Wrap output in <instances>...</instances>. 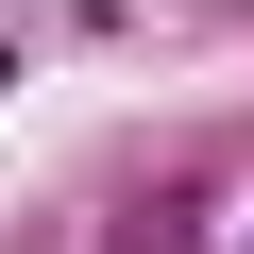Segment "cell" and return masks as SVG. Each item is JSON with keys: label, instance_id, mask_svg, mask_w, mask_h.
Masks as SVG:
<instances>
[{"label": "cell", "instance_id": "obj_1", "mask_svg": "<svg viewBox=\"0 0 254 254\" xmlns=\"http://www.w3.org/2000/svg\"><path fill=\"white\" fill-rule=\"evenodd\" d=\"M102 254H187V220H170V203H119V220H102Z\"/></svg>", "mask_w": 254, "mask_h": 254}, {"label": "cell", "instance_id": "obj_2", "mask_svg": "<svg viewBox=\"0 0 254 254\" xmlns=\"http://www.w3.org/2000/svg\"><path fill=\"white\" fill-rule=\"evenodd\" d=\"M0 85H17V68H0Z\"/></svg>", "mask_w": 254, "mask_h": 254}]
</instances>
